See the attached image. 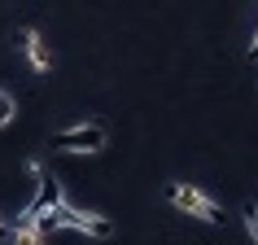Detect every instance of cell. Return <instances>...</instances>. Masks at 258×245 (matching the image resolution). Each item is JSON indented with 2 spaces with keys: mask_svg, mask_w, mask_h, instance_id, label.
Wrapping results in <instances>:
<instances>
[{
  "mask_svg": "<svg viewBox=\"0 0 258 245\" xmlns=\"http://www.w3.org/2000/svg\"><path fill=\"white\" fill-rule=\"evenodd\" d=\"M9 236H14V223H9V219H0V245H9Z\"/></svg>",
  "mask_w": 258,
  "mask_h": 245,
  "instance_id": "cell-9",
  "label": "cell"
},
{
  "mask_svg": "<svg viewBox=\"0 0 258 245\" xmlns=\"http://www.w3.org/2000/svg\"><path fill=\"white\" fill-rule=\"evenodd\" d=\"M241 219H245V232H249V241L258 245V206H254V202L241 206Z\"/></svg>",
  "mask_w": 258,
  "mask_h": 245,
  "instance_id": "cell-7",
  "label": "cell"
},
{
  "mask_svg": "<svg viewBox=\"0 0 258 245\" xmlns=\"http://www.w3.org/2000/svg\"><path fill=\"white\" fill-rule=\"evenodd\" d=\"M27 175L35 179V197H31V202L22 206V215H18V223H40L44 215H53L57 206L66 202V197H61V179H57L53 171H44V166L35 162V158L27 162Z\"/></svg>",
  "mask_w": 258,
  "mask_h": 245,
  "instance_id": "cell-2",
  "label": "cell"
},
{
  "mask_svg": "<svg viewBox=\"0 0 258 245\" xmlns=\"http://www.w3.org/2000/svg\"><path fill=\"white\" fill-rule=\"evenodd\" d=\"M22 53H27V66L35 75H48L53 70V48L44 44V35L35 27H22Z\"/></svg>",
  "mask_w": 258,
  "mask_h": 245,
  "instance_id": "cell-5",
  "label": "cell"
},
{
  "mask_svg": "<svg viewBox=\"0 0 258 245\" xmlns=\"http://www.w3.org/2000/svg\"><path fill=\"white\" fill-rule=\"evenodd\" d=\"M166 202L175 206V210H184L188 219H202V223H223V206H219L206 189H197V184H166Z\"/></svg>",
  "mask_w": 258,
  "mask_h": 245,
  "instance_id": "cell-3",
  "label": "cell"
},
{
  "mask_svg": "<svg viewBox=\"0 0 258 245\" xmlns=\"http://www.w3.org/2000/svg\"><path fill=\"white\" fill-rule=\"evenodd\" d=\"M249 57L258 62V27H254V40H249Z\"/></svg>",
  "mask_w": 258,
  "mask_h": 245,
  "instance_id": "cell-10",
  "label": "cell"
},
{
  "mask_svg": "<svg viewBox=\"0 0 258 245\" xmlns=\"http://www.w3.org/2000/svg\"><path fill=\"white\" fill-rule=\"evenodd\" d=\"M57 228L83 232V236H92V241H109V236H114V223H109L105 215H96V210H79V206H70V202H61L53 215L40 219V232H44V236L57 232Z\"/></svg>",
  "mask_w": 258,
  "mask_h": 245,
  "instance_id": "cell-1",
  "label": "cell"
},
{
  "mask_svg": "<svg viewBox=\"0 0 258 245\" xmlns=\"http://www.w3.org/2000/svg\"><path fill=\"white\" fill-rule=\"evenodd\" d=\"M9 245H48V236L40 232V223H14Z\"/></svg>",
  "mask_w": 258,
  "mask_h": 245,
  "instance_id": "cell-6",
  "label": "cell"
},
{
  "mask_svg": "<svg viewBox=\"0 0 258 245\" xmlns=\"http://www.w3.org/2000/svg\"><path fill=\"white\" fill-rule=\"evenodd\" d=\"M105 145H109L105 122H70L53 136V149H61V153H101Z\"/></svg>",
  "mask_w": 258,
  "mask_h": 245,
  "instance_id": "cell-4",
  "label": "cell"
},
{
  "mask_svg": "<svg viewBox=\"0 0 258 245\" xmlns=\"http://www.w3.org/2000/svg\"><path fill=\"white\" fill-rule=\"evenodd\" d=\"M14 114H18V101L9 92H0V127H9L14 122Z\"/></svg>",
  "mask_w": 258,
  "mask_h": 245,
  "instance_id": "cell-8",
  "label": "cell"
}]
</instances>
